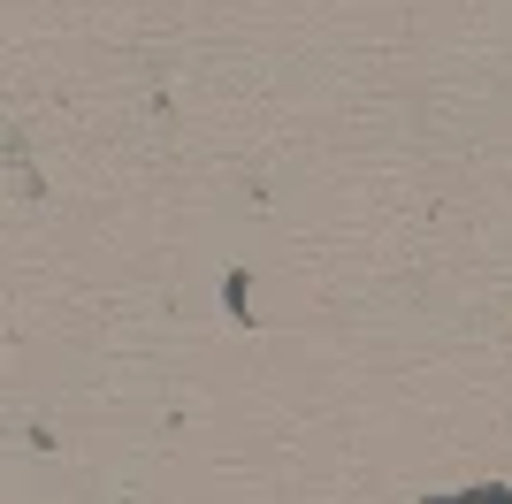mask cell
<instances>
[{
	"label": "cell",
	"mask_w": 512,
	"mask_h": 504,
	"mask_svg": "<svg viewBox=\"0 0 512 504\" xmlns=\"http://www.w3.org/2000/svg\"><path fill=\"white\" fill-rule=\"evenodd\" d=\"M222 306H230V321H253V275L245 268L222 275Z\"/></svg>",
	"instance_id": "1"
},
{
	"label": "cell",
	"mask_w": 512,
	"mask_h": 504,
	"mask_svg": "<svg viewBox=\"0 0 512 504\" xmlns=\"http://www.w3.org/2000/svg\"><path fill=\"white\" fill-rule=\"evenodd\" d=\"M428 504H482V489H467V497H428Z\"/></svg>",
	"instance_id": "2"
}]
</instances>
